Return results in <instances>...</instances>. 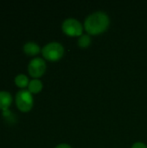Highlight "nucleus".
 <instances>
[{
    "label": "nucleus",
    "mask_w": 147,
    "mask_h": 148,
    "mask_svg": "<svg viewBox=\"0 0 147 148\" xmlns=\"http://www.w3.org/2000/svg\"><path fill=\"white\" fill-rule=\"evenodd\" d=\"M33 96L29 90L22 89L16 95V104L22 112H28L33 107Z\"/></svg>",
    "instance_id": "nucleus-3"
},
{
    "label": "nucleus",
    "mask_w": 147,
    "mask_h": 148,
    "mask_svg": "<svg viewBox=\"0 0 147 148\" xmlns=\"http://www.w3.org/2000/svg\"><path fill=\"white\" fill-rule=\"evenodd\" d=\"M42 88V82L38 79L31 80L29 83V91L33 94L40 92Z\"/></svg>",
    "instance_id": "nucleus-8"
},
{
    "label": "nucleus",
    "mask_w": 147,
    "mask_h": 148,
    "mask_svg": "<svg viewBox=\"0 0 147 148\" xmlns=\"http://www.w3.org/2000/svg\"><path fill=\"white\" fill-rule=\"evenodd\" d=\"M109 25L108 16L102 11H97L89 15L85 20V29L88 34L97 35L105 31Z\"/></svg>",
    "instance_id": "nucleus-1"
},
{
    "label": "nucleus",
    "mask_w": 147,
    "mask_h": 148,
    "mask_svg": "<svg viewBox=\"0 0 147 148\" xmlns=\"http://www.w3.org/2000/svg\"><path fill=\"white\" fill-rule=\"evenodd\" d=\"M42 56L49 61H57L61 59L64 54L63 46L56 42H52L46 44L42 49Z\"/></svg>",
    "instance_id": "nucleus-2"
},
{
    "label": "nucleus",
    "mask_w": 147,
    "mask_h": 148,
    "mask_svg": "<svg viewBox=\"0 0 147 148\" xmlns=\"http://www.w3.org/2000/svg\"><path fill=\"white\" fill-rule=\"evenodd\" d=\"M62 30L65 34L71 36H81L83 27L81 23L75 18H68L62 23Z\"/></svg>",
    "instance_id": "nucleus-4"
},
{
    "label": "nucleus",
    "mask_w": 147,
    "mask_h": 148,
    "mask_svg": "<svg viewBox=\"0 0 147 148\" xmlns=\"http://www.w3.org/2000/svg\"><path fill=\"white\" fill-rule=\"evenodd\" d=\"M39 45L34 42H28L23 45V51L29 56H35L40 52Z\"/></svg>",
    "instance_id": "nucleus-7"
},
{
    "label": "nucleus",
    "mask_w": 147,
    "mask_h": 148,
    "mask_svg": "<svg viewBox=\"0 0 147 148\" xmlns=\"http://www.w3.org/2000/svg\"><path fill=\"white\" fill-rule=\"evenodd\" d=\"M91 43V38L88 35H81L78 40V45L81 48H86Z\"/></svg>",
    "instance_id": "nucleus-10"
},
{
    "label": "nucleus",
    "mask_w": 147,
    "mask_h": 148,
    "mask_svg": "<svg viewBox=\"0 0 147 148\" xmlns=\"http://www.w3.org/2000/svg\"><path fill=\"white\" fill-rule=\"evenodd\" d=\"M28 70L32 77L38 78L44 74L46 70V63L43 59L40 57H36L29 62Z\"/></svg>",
    "instance_id": "nucleus-5"
},
{
    "label": "nucleus",
    "mask_w": 147,
    "mask_h": 148,
    "mask_svg": "<svg viewBox=\"0 0 147 148\" xmlns=\"http://www.w3.org/2000/svg\"><path fill=\"white\" fill-rule=\"evenodd\" d=\"M132 148H147V147L142 142H136L133 144Z\"/></svg>",
    "instance_id": "nucleus-11"
},
{
    "label": "nucleus",
    "mask_w": 147,
    "mask_h": 148,
    "mask_svg": "<svg viewBox=\"0 0 147 148\" xmlns=\"http://www.w3.org/2000/svg\"><path fill=\"white\" fill-rule=\"evenodd\" d=\"M55 148H71V147L68 144H60Z\"/></svg>",
    "instance_id": "nucleus-12"
},
{
    "label": "nucleus",
    "mask_w": 147,
    "mask_h": 148,
    "mask_svg": "<svg viewBox=\"0 0 147 148\" xmlns=\"http://www.w3.org/2000/svg\"><path fill=\"white\" fill-rule=\"evenodd\" d=\"M12 102V96L9 92L6 91H0V109L1 110H7L8 108L11 105Z\"/></svg>",
    "instance_id": "nucleus-6"
},
{
    "label": "nucleus",
    "mask_w": 147,
    "mask_h": 148,
    "mask_svg": "<svg viewBox=\"0 0 147 148\" xmlns=\"http://www.w3.org/2000/svg\"><path fill=\"white\" fill-rule=\"evenodd\" d=\"M15 83L17 87L19 88H25L26 86H29V79L28 77L23 75V74H20L17 75L15 78Z\"/></svg>",
    "instance_id": "nucleus-9"
}]
</instances>
